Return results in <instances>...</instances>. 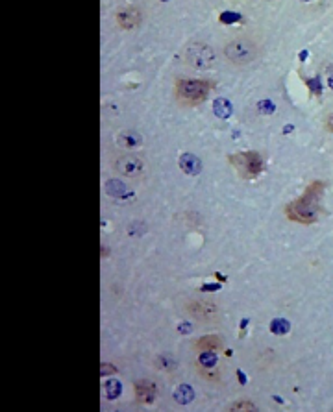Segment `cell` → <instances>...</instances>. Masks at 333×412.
<instances>
[{
	"instance_id": "1",
	"label": "cell",
	"mask_w": 333,
	"mask_h": 412,
	"mask_svg": "<svg viewBox=\"0 0 333 412\" xmlns=\"http://www.w3.org/2000/svg\"><path fill=\"white\" fill-rule=\"evenodd\" d=\"M322 185L315 183L308 189V193L304 194L300 200L293 202L291 206H287V214L291 220L302 222V224H311L317 220V212H319V193H321Z\"/></svg>"
},
{
	"instance_id": "2",
	"label": "cell",
	"mask_w": 333,
	"mask_h": 412,
	"mask_svg": "<svg viewBox=\"0 0 333 412\" xmlns=\"http://www.w3.org/2000/svg\"><path fill=\"white\" fill-rule=\"evenodd\" d=\"M224 56L233 63V65H250L258 57V46L252 43L250 39L239 37L233 39L226 44Z\"/></svg>"
},
{
	"instance_id": "3",
	"label": "cell",
	"mask_w": 333,
	"mask_h": 412,
	"mask_svg": "<svg viewBox=\"0 0 333 412\" xmlns=\"http://www.w3.org/2000/svg\"><path fill=\"white\" fill-rule=\"evenodd\" d=\"M178 98L185 104L204 102L209 94V83L204 80H180L176 85Z\"/></svg>"
},
{
	"instance_id": "4",
	"label": "cell",
	"mask_w": 333,
	"mask_h": 412,
	"mask_svg": "<svg viewBox=\"0 0 333 412\" xmlns=\"http://www.w3.org/2000/svg\"><path fill=\"white\" fill-rule=\"evenodd\" d=\"M183 57H185L187 65L195 67V69H200V70L211 69L215 63L213 48H211L209 44H204V43L189 44L187 48H185V52H183Z\"/></svg>"
},
{
	"instance_id": "5",
	"label": "cell",
	"mask_w": 333,
	"mask_h": 412,
	"mask_svg": "<svg viewBox=\"0 0 333 412\" xmlns=\"http://www.w3.org/2000/svg\"><path fill=\"white\" fill-rule=\"evenodd\" d=\"M230 159H232L233 167L239 170L245 178H256V176L261 172V169H263L261 157H259L258 154H252V152L237 154V156H232Z\"/></svg>"
},
{
	"instance_id": "6",
	"label": "cell",
	"mask_w": 333,
	"mask_h": 412,
	"mask_svg": "<svg viewBox=\"0 0 333 412\" xmlns=\"http://www.w3.org/2000/svg\"><path fill=\"white\" fill-rule=\"evenodd\" d=\"M115 169L119 170L120 174L128 176V178H135V176L143 174V170H145V163H143V159H139L137 156L128 154V156L119 157V161L115 163Z\"/></svg>"
},
{
	"instance_id": "7",
	"label": "cell",
	"mask_w": 333,
	"mask_h": 412,
	"mask_svg": "<svg viewBox=\"0 0 333 412\" xmlns=\"http://www.w3.org/2000/svg\"><path fill=\"white\" fill-rule=\"evenodd\" d=\"M187 311L189 314H193L195 318L204 320V322H206V320H215L217 314H219L217 305L209 303V301H193V303L187 305Z\"/></svg>"
},
{
	"instance_id": "8",
	"label": "cell",
	"mask_w": 333,
	"mask_h": 412,
	"mask_svg": "<svg viewBox=\"0 0 333 412\" xmlns=\"http://www.w3.org/2000/svg\"><path fill=\"white\" fill-rule=\"evenodd\" d=\"M139 20H141V13H139V9H133V7H128V9L117 15V22L124 30H132L133 26L139 24Z\"/></svg>"
},
{
	"instance_id": "9",
	"label": "cell",
	"mask_w": 333,
	"mask_h": 412,
	"mask_svg": "<svg viewBox=\"0 0 333 412\" xmlns=\"http://www.w3.org/2000/svg\"><path fill=\"white\" fill-rule=\"evenodd\" d=\"M135 396H137V401H141V403H152L154 398H156V387H154V383L139 381L137 385H135Z\"/></svg>"
},
{
	"instance_id": "10",
	"label": "cell",
	"mask_w": 333,
	"mask_h": 412,
	"mask_svg": "<svg viewBox=\"0 0 333 412\" xmlns=\"http://www.w3.org/2000/svg\"><path fill=\"white\" fill-rule=\"evenodd\" d=\"M180 167H182V170L187 172V174H198L202 169V163L200 159L196 156H193V154H185V156H182V159H180Z\"/></svg>"
},
{
	"instance_id": "11",
	"label": "cell",
	"mask_w": 333,
	"mask_h": 412,
	"mask_svg": "<svg viewBox=\"0 0 333 412\" xmlns=\"http://www.w3.org/2000/svg\"><path fill=\"white\" fill-rule=\"evenodd\" d=\"M220 344H222L220 337H217V335H209V337H204L196 342V350H200V351L217 350V348H220Z\"/></svg>"
},
{
	"instance_id": "12",
	"label": "cell",
	"mask_w": 333,
	"mask_h": 412,
	"mask_svg": "<svg viewBox=\"0 0 333 412\" xmlns=\"http://www.w3.org/2000/svg\"><path fill=\"white\" fill-rule=\"evenodd\" d=\"M193 398H195V392H193V388L187 387V385L178 387V390L174 392V400H176L180 405H187V403H191Z\"/></svg>"
},
{
	"instance_id": "13",
	"label": "cell",
	"mask_w": 333,
	"mask_h": 412,
	"mask_svg": "<svg viewBox=\"0 0 333 412\" xmlns=\"http://www.w3.org/2000/svg\"><path fill=\"white\" fill-rule=\"evenodd\" d=\"M119 143L126 148H135V146L141 144V135L135 133V131H124V133L119 135Z\"/></svg>"
},
{
	"instance_id": "14",
	"label": "cell",
	"mask_w": 333,
	"mask_h": 412,
	"mask_svg": "<svg viewBox=\"0 0 333 412\" xmlns=\"http://www.w3.org/2000/svg\"><path fill=\"white\" fill-rule=\"evenodd\" d=\"M213 109H215V115H217L219 119H228V117L232 115V104H230L226 98H217Z\"/></svg>"
},
{
	"instance_id": "15",
	"label": "cell",
	"mask_w": 333,
	"mask_h": 412,
	"mask_svg": "<svg viewBox=\"0 0 333 412\" xmlns=\"http://www.w3.org/2000/svg\"><path fill=\"white\" fill-rule=\"evenodd\" d=\"M107 193L111 194V196H130V193H128V189H126L124 183H120V181H117V180L107 183Z\"/></svg>"
},
{
	"instance_id": "16",
	"label": "cell",
	"mask_w": 333,
	"mask_h": 412,
	"mask_svg": "<svg viewBox=\"0 0 333 412\" xmlns=\"http://www.w3.org/2000/svg\"><path fill=\"white\" fill-rule=\"evenodd\" d=\"M156 364H157V368H163L165 372H172V370L176 368V361H172L170 357H157V361H156Z\"/></svg>"
},
{
	"instance_id": "17",
	"label": "cell",
	"mask_w": 333,
	"mask_h": 412,
	"mask_svg": "<svg viewBox=\"0 0 333 412\" xmlns=\"http://www.w3.org/2000/svg\"><path fill=\"white\" fill-rule=\"evenodd\" d=\"M215 362H217V355H215L213 351H202L200 355V364L204 366V368H211V366H215Z\"/></svg>"
},
{
	"instance_id": "18",
	"label": "cell",
	"mask_w": 333,
	"mask_h": 412,
	"mask_svg": "<svg viewBox=\"0 0 333 412\" xmlns=\"http://www.w3.org/2000/svg\"><path fill=\"white\" fill-rule=\"evenodd\" d=\"M106 394L109 400H115L120 396V383L117 381H107L106 383Z\"/></svg>"
},
{
	"instance_id": "19",
	"label": "cell",
	"mask_w": 333,
	"mask_h": 412,
	"mask_svg": "<svg viewBox=\"0 0 333 412\" xmlns=\"http://www.w3.org/2000/svg\"><path fill=\"white\" fill-rule=\"evenodd\" d=\"M271 329L272 333H276V335H285V333L289 331V324H287L285 320H274L271 324Z\"/></svg>"
},
{
	"instance_id": "20",
	"label": "cell",
	"mask_w": 333,
	"mask_h": 412,
	"mask_svg": "<svg viewBox=\"0 0 333 412\" xmlns=\"http://www.w3.org/2000/svg\"><path fill=\"white\" fill-rule=\"evenodd\" d=\"M232 411H256V405L252 401H237L235 405L232 407Z\"/></svg>"
},
{
	"instance_id": "21",
	"label": "cell",
	"mask_w": 333,
	"mask_h": 412,
	"mask_svg": "<svg viewBox=\"0 0 333 412\" xmlns=\"http://www.w3.org/2000/svg\"><path fill=\"white\" fill-rule=\"evenodd\" d=\"M259 111L263 113H267V115H271L272 111H274V104H272L271 100H261L259 102Z\"/></svg>"
},
{
	"instance_id": "22",
	"label": "cell",
	"mask_w": 333,
	"mask_h": 412,
	"mask_svg": "<svg viewBox=\"0 0 333 412\" xmlns=\"http://www.w3.org/2000/svg\"><path fill=\"white\" fill-rule=\"evenodd\" d=\"M239 19H241L239 15H237V13H232V11H226L220 15V20H222V22H237Z\"/></svg>"
},
{
	"instance_id": "23",
	"label": "cell",
	"mask_w": 333,
	"mask_h": 412,
	"mask_svg": "<svg viewBox=\"0 0 333 412\" xmlns=\"http://www.w3.org/2000/svg\"><path fill=\"white\" fill-rule=\"evenodd\" d=\"M326 126H328V130H330V131H333V115H330V117H328Z\"/></svg>"
},
{
	"instance_id": "24",
	"label": "cell",
	"mask_w": 333,
	"mask_h": 412,
	"mask_svg": "<svg viewBox=\"0 0 333 412\" xmlns=\"http://www.w3.org/2000/svg\"><path fill=\"white\" fill-rule=\"evenodd\" d=\"M115 368H111V366H102V374H113Z\"/></svg>"
},
{
	"instance_id": "25",
	"label": "cell",
	"mask_w": 333,
	"mask_h": 412,
	"mask_svg": "<svg viewBox=\"0 0 333 412\" xmlns=\"http://www.w3.org/2000/svg\"><path fill=\"white\" fill-rule=\"evenodd\" d=\"M180 331L187 333V331H189V325H187V324H183V325H182V329H180Z\"/></svg>"
},
{
	"instance_id": "26",
	"label": "cell",
	"mask_w": 333,
	"mask_h": 412,
	"mask_svg": "<svg viewBox=\"0 0 333 412\" xmlns=\"http://www.w3.org/2000/svg\"><path fill=\"white\" fill-rule=\"evenodd\" d=\"M330 87L333 89V76H332V78H330Z\"/></svg>"
}]
</instances>
